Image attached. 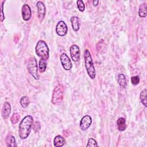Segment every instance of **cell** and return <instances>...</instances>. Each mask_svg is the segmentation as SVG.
Wrapping results in <instances>:
<instances>
[{"label":"cell","instance_id":"ffe728a7","mask_svg":"<svg viewBox=\"0 0 147 147\" xmlns=\"http://www.w3.org/2000/svg\"><path fill=\"white\" fill-rule=\"evenodd\" d=\"M140 100L141 103L145 107H146L147 106V104H146V90L144 89V90H142L141 93H140Z\"/></svg>","mask_w":147,"mask_h":147},{"label":"cell","instance_id":"ac0fdd59","mask_svg":"<svg viewBox=\"0 0 147 147\" xmlns=\"http://www.w3.org/2000/svg\"><path fill=\"white\" fill-rule=\"evenodd\" d=\"M118 82L121 87L125 88L126 87V80L123 74H120L118 75Z\"/></svg>","mask_w":147,"mask_h":147},{"label":"cell","instance_id":"cb8c5ba5","mask_svg":"<svg viewBox=\"0 0 147 147\" xmlns=\"http://www.w3.org/2000/svg\"><path fill=\"white\" fill-rule=\"evenodd\" d=\"M87 147L90 146H98V144L94 138H89L88 140V142L87 144Z\"/></svg>","mask_w":147,"mask_h":147},{"label":"cell","instance_id":"83f0119b","mask_svg":"<svg viewBox=\"0 0 147 147\" xmlns=\"http://www.w3.org/2000/svg\"><path fill=\"white\" fill-rule=\"evenodd\" d=\"M99 3V1L98 0H94L92 1V5L94 6H96Z\"/></svg>","mask_w":147,"mask_h":147},{"label":"cell","instance_id":"484cf974","mask_svg":"<svg viewBox=\"0 0 147 147\" xmlns=\"http://www.w3.org/2000/svg\"><path fill=\"white\" fill-rule=\"evenodd\" d=\"M33 129L34 130V131L37 132L40 129V123L36 121L34 124L33 125Z\"/></svg>","mask_w":147,"mask_h":147},{"label":"cell","instance_id":"d6986e66","mask_svg":"<svg viewBox=\"0 0 147 147\" xmlns=\"http://www.w3.org/2000/svg\"><path fill=\"white\" fill-rule=\"evenodd\" d=\"M20 103L23 108H26L29 106L30 103V99L28 96H24L21 98L20 100Z\"/></svg>","mask_w":147,"mask_h":147},{"label":"cell","instance_id":"7402d4cb","mask_svg":"<svg viewBox=\"0 0 147 147\" xmlns=\"http://www.w3.org/2000/svg\"><path fill=\"white\" fill-rule=\"evenodd\" d=\"M20 116L18 113H14L10 118L11 122L13 124H16L18 122V121L20 120Z\"/></svg>","mask_w":147,"mask_h":147},{"label":"cell","instance_id":"52a82bcc","mask_svg":"<svg viewBox=\"0 0 147 147\" xmlns=\"http://www.w3.org/2000/svg\"><path fill=\"white\" fill-rule=\"evenodd\" d=\"M69 53L71 59L74 61L77 62L80 60V51L79 47L77 45L74 44L71 46L69 48Z\"/></svg>","mask_w":147,"mask_h":147},{"label":"cell","instance_id":"d4e9b609","mask_svg":"<svg viewBox=\"0 0 147 147\" xmlns=\"http://www.w3.org/2000/svg\"><path fill=\"white\" fill-rule=\"evenodd\" d=\"M140 79L139 76L137 75L132 76L131 78V82L132 84H133L134 86L140 83Z\"/></svg>","mask_w":147,"mask_h":147},{"label":"cell","instance_id":"7c38bea8","mask_svg":"<svg viewBox=\"0 0 147 147\" xmlns=\"http://www.w3.org/2000/svg\"><path fill=\"white\" fill-rule=\"evenodd\" d=\"M10 113H11L10 104L9 102H6L4 103L2 109L1 114H2V118L3 119H7L9 117Z\"/></svg>","mask_w":147,"mask_h":147},{"label":"cell","instance_id":"9c48e42d","mask_svg":"<svg viewBox=\"0 0 147 147\" xmlns=\"http://www.w3.org/2000/svg\"><path fill=\"white\" fill-rule=\"evenodd\" d=\"M92 123L91 117L88 115H86L82 117L80 121V128L82 130H87Z\"/></svg>","mask_w":147,"mask_h":147},{"label":"cell","instance_id":"6da1fadb","mask_svg":"<svg viewBox=\"0 0 147 147\" xmlns=\"http://www.w3.org/2000/svg\"><path fill=\"white\" fill-rule=\"evenodd\" d=\"M33 124V118L31 115H26L21 120L19 125V136L21 140H25L29 136Z\"/></svg>","mask_w":147,"mask_h":147},{"label":"cell","instance_id":"e0dca14e","mask_svg":"<svg viewBox=\"0 0 147 147\" xmlns=\"http://www.w3.org/2000/svg\"><path fill=\"white\" fill-rule=\"evenodd\" d=\"M146 9H147L146 3L144 2L140 5L139 7V10H138V14L140 17L144 18L147 15Z\"/></svg>","mask_w":147,"mask_h":147},{"label":"cell","instance_id":"3957f363","mask_svg":"<svg viewBox=\"0 0 147 147\" xmlns=\"http://www.w3.org/2000/svg\"><path fill=\"white\" fill-rule=\"evenodd\" d=\"M36 53L38 56L47 60L49 57V49L47 43L44 41L40 40L36 44L35 48Z\"/></svg>","mask_w":147,"mask_h":147},{"label":"cell","instance_id":"2e32d148","mask_svg":"<svg viewBox=\"0 0 147 147\" xmlns=\"http://www.w3.org/2000/svg\"><path fill=\"white\" fill-rule=\"evenodd\" d=\"M65 139L61 136H60V135L56 136L53 140L54 146L56 147L63 146L65 144Z\"/></svg>","mask_w":147,"mask_h":147},{"label":"cell","instance_id":"8fae6325","mask_svg":"<svg viewBox=\"0 0 147 147\" xmlns=\"http://www.w3.org/2000/svg\"><path fill=\"white\" fill-rule=\"evenodd\" d=\"M22 17L24 21H29L32 17L31 9L28 4L23 5L22 7Z\"/></svg>","mask_w":147,"mask_h":147},{"label":"cell","instance_id":"5b68a950","mask_svg":"<svg viewBox=\"0 0 147 147\" xmlns=\"http://www.w3.org/2000/svg\"><path fill=\"white\" fill-rule=\"evenodd\" d=\"M27 69L29 73L36 80H38L40 78V75L38 74L37 68V63L35 57H30L29 59L27 64Z\"/></svg>","mask_w":147,"mask_h":147},{"label":"cell","instance_id":"603a6c76","mask_svg":"<svg viewBox=\"0 0 147 147\" xmlns=\"http://www.w3.org/2000/svg\"><path fill=\"white\" fill-rule=\"evenodd\" d=\"M77 6L78 7V9L80 11H83L85 9V6L84 4V2L82 0H78L76 1Z\"/></svg>","mask_w":147,"mask_h":147},{"label":"cell","instance_id":"4316f807","mask_svg":"<svg viewBox=\"0 0 147 147\" xmlns=\"http://www.w3.org/2000/svg\"><path fill=\"white\" fill-rule=\"evenodd\" d=\"M3 3H4V1H2L1 5V7H0L1 8V22H2L5 19V16L3 14Z\"/></svg>","mask_w":147,"mask_h":147},{"label":"cell","instance_id":"5bb4252c","mask_svg":"<svg viewBox=\"0 0 147 147\" xmlns=\"http://www.w3.org/2000/svg\"><path fill=\"white\" fill-rule=\"evenodd\" d=\"M5 141H6L7 146L15 147L17 146L14 137L11 134H8L6 136L5 138Z\"/></svg>","mask_w":147,"mask_h":147},{"label":"cell","instance_id":"9a60e30c","mask_svg":"<svg viewBox=\"0 0 147 147\" xmlns=\"http://www.w3.org/2000/svg\"><path fill=\"white\" fill-rule=\"evenodd\" d=\"M117 125L118 130L119 131H124L126 128L125 119L123 117L119 118L117 121Z\"/></svg>","mask_w":147,"mask_h":147},{"label":"cell","instance_id":"44dd1931","mask_svg":"<svg viewBox=\"0 0 147 147\" xmlns=\"http://www.w3.org/2000/svg\"><path fill=\"white\" fill-rule=\"evenodd\" d=\"M38 66H39V71H40V72H41V73L44 72L46 70L47 66L46 60L43 59H41L39 61Z\"/></svg>","mask_w":147,"mask_h":147},{"label":"cell","instance_id":"8992f818","mask_svg":"<svg viewBox=\"0 0 147 147\" xmlns=\"http://www.w3.org/2000/svg\"><path fill=\"white\" fill-rule=\"evenodd\" d=\"M61 64L63 68L66 71L70 70L72 67V62L68 57V56L65 53H63L60 57Z\"/></svg>","mask_w":147,"mask_h":147},{"label":"cell","instance_id":"277c9868","mask_svg":"<svg viewBox=\"0 0 147 147\" xmlns=\"http://www.w3.org/2000/svg\"><path fill=\"white\" fill-rule=\"evenodd\" d=\"M64 86L63 84L59 83L55 86L51 99V102L53 105H59L62 102L64 98Z\"/></svg>","mask_w":147,"mask_h":147},{"label":"cell","instance_id":"ba28073f","mask_svg":"<svg viewBox=\"0 0 147 147\" xmlns=\"http://www.w3.org/2000/svg\"><path fill=\"white\" fill-rule=\"evenodd\" d=\"M68 32V28L63 21H60L56 25V32L59 36H64Z\"/></svg>","mask_w":147,"mask_h":147},{"label":"cell","instance_id":"7a4b0ae2","mask_svg":"<svg viewBox=\"0 0 147 147\" xmlns=\"http://www.w3.org/2000/svg\"><path fill=\"white\" fill-rule=\"evenodd\" d=\"M84 59L85 67L87 74L91 79H94L96 76V71L94 66L91 53L88 49H85L84 52Z\"/></svg>","mask_w":147,"mask_h":147},{"label":"cell","instance_id":"30bf717a","mask_svg":"<svg viewBox=\"0 0 147 147\" xmlns=\"http://www.w3.org/2000/svg\"><path fill=\"white\" fill-rule=\"evenodd\" d=\"M37 9V16L40 21H42L44 18L46 13V7L44 3L42 1H38L36 3Z\"/></svg>","mask_w":147,"mask_h":147},{"label":"cell","instance_id":"4fadbf2b","mask_svg":"<svg viewBox=\"0 0 147 147\" xmlns=\"http://www.w3.org/2000/svg\"><path fill=\"white\" fill-rule=\"evenodd\" d=\"M71 22L73 30L77 32L80 28V20L79 18L76 16H72L71 18Z\"/></svg>","mask_w":147,"mask_h":147}]
</instances>
